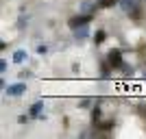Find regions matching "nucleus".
Here are the masks:
<instances>
[{"mask_svg": "<svg viewBox=\"0 0 146 139\" xmlns=\"http://www.w3.org/2000/svg\"><path fill=\"white\" fill-rule=\"evenodd\" d=\"M94 15H96V13H76V15H72V18L68 20V26H70V30L87 26L92 20H94Z\"/></svg>", "mask_w": 146, "mask_h": 139, "instance_id": "nucleus-1", "label": "nucleus"}, {"mask_svg": "<svg viewBox=\"0 0 146 139\" xmlns=\"http://www.w3.org/2000/svg\"><path fill=\"white\" fill-rule=\"evenodd\" d=\"M105 59L109 61V65L113 67V70H120V67H122V63H124L122 50H118V48H111L109 52H107V57H105Z\"/></svg>", "mask_w": 146, "mask_h": 139, "instance_id": "nucleus-2", "label": "nucleus"}, {"mask_svg": "<svg viewBox=\"0 0 146 139\" xmlns=\"http://www.w3.org/2000/svg\"><path fill=\"white\" fill-rule=\"evenodd\" d=\"M29 115H31V120H46V115H44V100H35L31 104Z\"/></svg>", "mask_w": 146, "mask_h": 139, "instance_id": "nucleus-3", "label": "nucleus"}, {"mask_svg": "<svg viewBox=\"0 0 146 139\" xmlns=\"http://www.w3.org/2000/svg\"><path fill=\"white\" fill-rule=\"evenodd\" d=\"M5 94L9 98H20L22 94H26V83H11V85H7Z\"/></svg>", "mask_w": 146, "mask_h": 139, "instance_id": "nucleus-4", "label": "nucleus"}, {"mask_svg": "<svg viewBox=\"0 0 146 139\" xmlns=\"http://www.w3.org/2000/svg\"><path fill=\"white\" fill-rule=\"evenodd\" d=\"M72 37H74V42H85L87 37H92L90 24H87V26H81V28H74L72 30Z\"/></svg>", "mask_w": 146, "mask_h": 139, "instance_id": "nucleus-5", "label": "nucleus"}, {"mask_svg": "<svg viewBox=\"0 0 146 139\" xmlns=\"http://www.w3.org/2000/svg\"><path fill=\"white\" fill-rule=\"evenodd\" d=\"M100 7H98V2H92V0H83L79 7V13H96Z\"/></svg>", "mask_w": 146, "mask_h": 139, "instance_id": "nucleus-6", "label": "nucleus"}, {"mask_svg": "<svg viewBox=\"0 0 146 139\" xmlns=\"http://www.w3.org/2000/svg\"><path fill=\"white\" fill-rule=\"evenodd\" d=\"M111 72H113V67L109 65V61H107V59L100 61V80H109L111 78Z\"/></svg>", "mask_w": 146, "mask_h": 139, "instance_id": "nucleus-7", "label": "nucleus"}, {"mask_svg": "<svg viewBox=\"0 0 146 139\" xmlns=\"http://www.w3.org/2000/svg\"><path fill=\"white\" fill-rule=\"evenodd\" d=\"M26 59H29V52H26V50H15V52H13V63H15V65H22V63H26Z\"/></svg>", "mask_w": 146, "mask_h": 139, "instance_id": "nucleus-8", "label": "nucleus"}, {"mask_svg": "<svg viewBox=\"0 0 146 139\" xmlns=\"http://www.w3.org/2000/svg\"><path fill=\"white\" fill-rule=\"evenodd\" d=\"M103 120V109L98 107V102L92 107V124H98V122Z\"/></svg>", "mask_w": 146, "mask_h": 139, "instance_id": "nucleus-9", "label": "nucleus"}, {"mask_svg": "<svg viewBox=\"0 0 146 139\" xmlns=\"http://www.w3.org/2000/svg\"><path fill=\"white\" fill-rule=\"evenodd\" d=\"M94 126H96V130H111V128L116 126V120H100L98 122V124H94Z\"/></svg>", "mask_w": 146, "mask_h": 139, "instance_id": "nucleus-10", "label": "nucleus"}, {"mask_svg": "<svg viewBox=\"0 0 146 139\" xmlns=\"http://www.w3.org/2000/svg\"><path fill=\"white\" fill-rule=\"evenodd\" d=\"M92 39H94V43H96V46H100V43L107 39V30H105V28H98L96 33L92 35Z\"/></svg>", "mask_w": 146, "mask_h": 139, "instance_id": "nucleus-11", "label": "nucleus"}, {"mask_svg": "<svg viewBox=\"0 0 146 139\" xmlns=\"http://www.w3.org/2000/svg\"><path fill=\"white\" fill-rule=\"evenodd\" d=\"M94 104H96L94 98H81L79 100V109H90V107H94Z\"/></svg>", "mask_w": 146, "mask_h": 139, "instance_id": "nucleus-12", "label": "nucleus"}, {"mask_svg": "<svg viewBox=\"0 0 146 139\" xmlns=\"http://www.w3.org/2000/svg\"><path fill=\"white\" fill-rule=\"evenodd\" d=\"M26 26H29V15H20L18 22H15V28H18V30H24Z\"/></svg>", "mask_w": 146, "mask_h": 139, "instance_id": "nucleus-13", "label": "nucleus"}, {"mask_svg": "<svg viewBox=\"0 0 146 139\" xmlns=\"http://www.w3.org/2000/svg\"><path fill=\"white\" fill-rule=\"evenodd\" d=\"M122 74H124V76H133L135 74V70H133V65H129V63H122Z\"/></svg>", "mask_w": 146, "mask_h": 139, "instance_id": "nucleus-14", "label": "nucleus"}, {"mask_svg": "<svg viewBox=\"0 0 146 139\" xmlns=\"http://www.w3.org/2000/svg\"><path fill=\"white\" fill-rule=\"evenodd\" d=\"M118 5V0H98V7L100 9H109V7Z\"/></svg>", "mask_w": 146, "mask_h": 139, "instance_id": "nucleus-15", "label": "nucleus"}, {"mask_svg": "<svg viewBox=\"0 0 146 139\" xmlns=\"http://www.w3.org/2000/svg\"><path fill=\"white\" fill-rule=\"evenodd\" d=\"M37 55H48V46H46V43H39V46H37Z\"/></svg>", "mask_w": 146, "mask_h": 139, "instance_id": "nucleus-16", "label": "nucleus"}, {"mask_svg": "<svg viewBox=\"0 0 146 139\" xmlns=\"http://www.w3.org/2000/svg\"><path fill=\"white\" fill-rule=\"evenodd\" d=\"M31 76H33V72H31V70H26V67H24V70H22V72H20V78H22V80L31 78Z\"/></svg>", "mask_w": 146, "mask_h": 139, "instance_id": "nucleus-17", "label": "nucleus"}, {"mask_svg": "<svg viewBox=\"0 0 146 139\" xmlns=\"http://www.w3.org/2000/svg\"><path fill=\"white\" fill-rule=\"evenodd\" d=\"M7 67H9V63H7V59L0 61V72H7Z\"/></svg>", "mask_w": 146, "mask_h": 139, "instance_id": "nucleus-18", "label": "nucleus"}, {"mask_svg": "<svg viewBox=\"0 0 146 139\" xmlns=\"http://www.w3.org/2000/svg\"><path fill=\"white\" fill-rule=\"evenodd\" d=\"M29 120H31V115H20V117H18V122H20V124H26Z\"/></svg>", "mask_w": 146, "mask_h": 139, "instance_id": "nucleus-19", "label": "nucleus"}, {"mask_svg": "<svg viewBox=\"0 0 146 139\" xmlns=\"http://www.w3.org/2000/svg\"><path fill=\"white\" fill-rule=\"evenodd\" d=\"M72 72H74V74L81 72V65H79V63H72Z\"/></svg>", "mask_w": 146, "mask_h": 139, "instance_id": "nucleus-20", "label": "nucleus"}, {"mask_svg": "<svg viewBox=\"0 0 146 139\" xmlns=\"http://www.w3.org/2000/svg\"><path fill=\"white\" fill-rule=\"evenodd\" d=\"M142 111H144V115H146V107H144V109H142Z\"/></svg>", "mask_w": 146, "mask_h": 139, "instance_id": "nucleus-21", "label": "nucleus"}]
</instances>
